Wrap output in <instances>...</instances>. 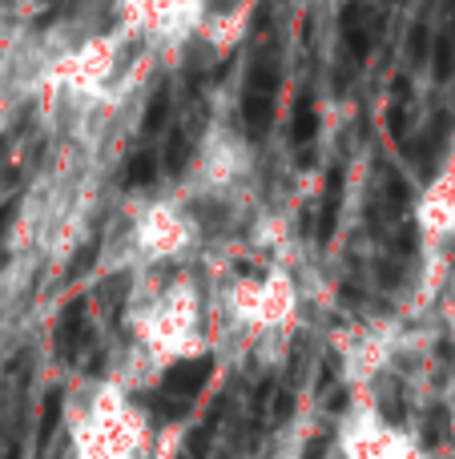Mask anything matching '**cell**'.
Returning a JSON list of instances; mask_svg holds the SVG:
<instances>
[{
  "mask_svg": "<svg viewBox=\"0 0 455 459\" xmlns=\"http://www.w3.org/2000/svg\"><path fill=\"white\" fill-rule=\"evenodd\" d=\"M416 230H419V254L427 266H443L455 246V137L443 150L440 166L432 169L427 186L416 202Z\"/></svg>",
  "mask_w": 455,
  "mask_h": 459,
  "instance_id": "4",
  "label": "cell"
},
{
  "mask_svg": "<svg viewBox=\"0 0 455 459\" xmlns=\"http://www.w3.org/2000/svg\"><path fill=\"white\" fill-rule=\"evenodd\" d=\"M262 0H182V40L226 56L254 32Z\"/></svg>",
  "mask_w": 455,
  "mask_h": 459,
  "instance_id": "3",
  "label": "cell"
},
{
  "mask_svg": "<svg viewBox=\"0 0 455 459\" xmlns=\"http://www.w3.org/2000/svg\"><path fill=\"white\" fill-rule=\"evenodd\" d=\"M218 331L214 282L193 274V266L137 274L129 290V334L137 351L158 367H182L206 351Z\"/></svg>",
  "mask_w": 455,
  "mask_h": 459,
  "instance_id": "1",
  "label": "cell"
},
{
  "mask_svg": "<svg viewBox=\"0 0 455 459\" xmlns=\"http://www.w3.org/2000/svg\"><path fill=\"white\" fill-rule=\"evenodd\" d=\"M298 290L295 274L282 262H262V266L234 274L226 282H214V310L218 326H234L250 339H279L298 318Z\"/></svg>",
  "mask_w": 455,
  "mask_h": 459,
  "instance_id": "2",
  "label": "cell"
},
{
  "mask_svg": "<svg viewBox=\"0 0 455 459\" xmlns=\"http://www.w3.org/2000/svg\"><path fill=\"white\" fill-rule=\"evenodd\" d=\"M451 431H455V411H451Z\"/></svg>",
  "mask_w": 455,
  "mask_h": 459,
  "instance_id": "5",
  "label": "cell"
}]
</instances>
